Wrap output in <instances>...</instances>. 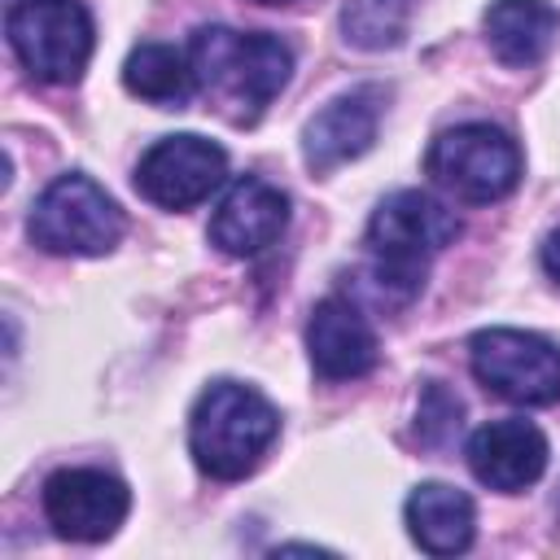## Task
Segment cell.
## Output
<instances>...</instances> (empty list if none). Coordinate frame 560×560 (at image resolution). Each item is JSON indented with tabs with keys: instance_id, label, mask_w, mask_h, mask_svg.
<instances>
[{
	"instance_id": "14",
	"label": "cell",
	"mask_w": 560,
	"mask_h": 560,
	"mask_svg": "<svg viewBox=\"0 0 560 560\" xmlns=\"http://www.w3.org/2000/svg\"><path fill=\"white\" fill-rule=\"evenodd\" d=\"M407 534L420 551L429 556H459L468 551L472 534H477V508L464 490L446 486V481H424L407 494Z\"/></svg>"
},
{
	"instance_id": "19",
	"label": "cell",
	"mask_w": 560,
	"mask_h": 560,
	"mask_svg": "<svg viewBox=\"0 0 560 560\" xmlns=\"http://www.w3.org/2000/svg\"><path fill=\"white\" fill-rule=\"evenodd\" d=\"M542 267H547V276L560 284V232H551V236L542 241Z\"/></svg>"
},
{
	"instance_id": "3",
	"label": "cell",
	"mask_w": 560,
	"mask_h": 560,
	"mask_svg": "<svg viewBox=\"0 0 560 560\" xmlns=\"http://www.w3.org/2000/svg\"><path fill=\"white\" fill-rule=\"evenodd\" d=\"M280 433L276 407L241 381H214L201 389L192 416H188V451L201 472L214 481H236L258 468L267 446Z\"/></svg>"
},
{
	"instance_id": "21",
	"label": "cell",
	"mask_w": 560,
	"mask_h": 560,
	"mask_svg": "<svg viewBox=\"0 0 560 560\" xmlns=\"http://www.w3.org/2000/svg\"><path fill=\"white\" fill-rule=\"evenodd\" d=\"M13 4H18V0H13Z\"/></svg>"
},
{
	"instance_id": "5",
	"label": "cell",
	"mask_w": 560,
	"mask_h": 560,
	"mask_svg": "<svg viewBox=\"0 0 560 560\" xmlns=\"http://www.w3.org/2000/svg\"><path fill=\"white\" fill-rule=\"evenodd\" d=\"M31 241L48 254H109L122 241V210L118 201L92 184L88 175H57L31 206Z\"/></svg>"
},
{
	"instance_id": "11",
	"label": "cell",
	"mask_w": 560,
	"mask_h": 560,
	"mask_svg": "<svg viewBox=\"0 0 560 560\" xmlns=\"http://www.w3.org/2000/svg\"><path fill=\"white\" fill-rule=\"evenodd\" d=\"M381 105L385 92L381 88H350L341 96H332L302 131V158L311 171H337L341 162H354L359 153L372 149L376 127H381Z\"/></svg>"
},
{
	"instance_id": "1",
	"label": "cell",
	"mask_w": 560,
	"mask_h": 560,
	"mask_svg": "<svg viewBox=\"0 0 560 560\" xmlns=\"http://www.w3.org/2000/svg\"><path fill=\"white\" fill-rule=\"evenodd\" d=\"M188 61L197 92L236 127L258 122V114L280 96L293 74V52L284 39L267 31H236V26H201L188 39Z\"/></svg>"
},
{
	"instance_id": "2",
	"label": "cell",
	"mask_w": 560,
	"mask_h": 560,
	"mask_svg": "<svg viewBox=\"0 0 560 560\" xmlns=\"http://www.w3.org/2000/svg\"><path fill=\"white\" fill-rule=\"evenodd\" d=\"M459 236V214L420 188L389 192L368 219V280L381 302L402 306L424 289L429 258Z\"/></svg>"
},
{
	"instance_id": "7",
	"label": "cell",
	"mask_w": 560,
	"mask_h": 560,
	"mask_svg": "<svg viewBox=\"0 0 560 560\" xmlns=\"http://www.w3.org/2000/svg\"><path fill=\"white\" fill-rule=\"evenodd\" d=\"M472 376L503 402L547 407L560 398V350L525 328H481L468 341Z\"/></svg>"
},
{
	"instance_id": "10",
	"label": "cell",
	"mask_w": 560,
	"mask_h": 560,
	"mask_svg": "<svg viewBox=\"0 0 560 560\" xmlns=\"http://www.w3.org/2000/svg\"><path fill=\"white\" fill-rule=\"evenodd\" d=\"M284 228H289V197L258 175H241L210 214V245H219L232 258H249L276 245Z\"/></svg>"
},
{
	"instance_id": "17",
	"label": "cell",
	"mask_w": 560,
	"mask_h": 560,
	"mask_svg": "<svg viewBox=\"0 0 560 560\" xmlns=\"http://www.w3.org/2000/svg\"><path fill=\"white\" fill-rule=\"evenodd\" d=\"M416 0H346L341 9V31L354 48L363 52H385L398 48L407 26H411Z\"/></svg>"
},
{
	"instance_id": "6",
	"label": "cell",
	"mask_w": 560,
	"mask_h": 560,
	"mask_svg": "<svg viewBox=\"0 0 560 560\" xmlns=\"http://www.w3.org/2000/svg\"><path fill=\"white\" fill-rule=\"evenodd\" d=\"M13 57L39 83H74L92 57V13L79 0H18L4 13Z\"/></svg>"
},
{
	"instance_id": "15",
	"label": "cell",
	"mask_w": 560,
	"mask_h": 560,
	"mask_svg": "<svg viewBox=\"0 0 560 560\" xmlns=\"http://www.w3.org/2000/svg\"><path fill=\"white\" fill-rule=\"evenodd\" d=\"M486 26V44L490 52L512 66V70H525L534 61L547 57V48L556 44L560 35V13L547 4V0H494L481 18Z\"/></svg>"
},
{
	"instance_id": "8",
	"label": "cell",
	"mask_w": 560,
	"mask_h": 560,
	"mask_svg": "<svg viewBox=\"0 0 560 560\" xmlns=\"http://www.w3.org/2000/svg\"><path fill=\"white\" fill-rule=\"evenodd\" d=\"M223 175H228V153L197 131H179V136L153 140L140 153L136 188L144 201L162 210H188L206 201L223 184Z\"/></svg>"
},
{
	"instance_id": "20",
	"label": "cell",
	"mask_w": 560,
	"mask_h": 560,
	"mask_svg": "<svg viewBox=\"0 0 560 560\" xmlns=\"http://www.w3.org/2000/svg\"><path fill=\"white\" fill-rule=\"evenodd\" d=\"M258 4H293V0H258Z\"/></svg>"
},
{
	"instance_id": "16",
	"label": "cell",
	"mask_w": 560,
	"mask_h": 560,
	"mask_svg": "<svg viewBox=\"0 0 560 560\" xmlns=\"http://www.w3.org/2000/svg\"><path fill=\"white\" fill-rule=\"evenodd\" d=\"M122 83L131 96L153 101V105H175V109L188 105V96L197 92L188 52L171 44H136L122 61Z\"/></svg>"
},
{
	"instance_id": "12",
	"label": "cell",
	"mask_w": 560,
	"mask_h": 560,
	"mask_svg": "<svg viewBox=\"0 0 560 560\" xmlns=\"http://www.w3.org/2000/svg\"><path fill=\"white\" fill-rule=\"evenodd\" d=\"M306 354L311 368L328 381H354L376 368V332L368 315L350 298H319L306 319Z\"/></svg>"
},
{
	"instance_id": "18",
	"label": "cell",
	"mask_w": 560,
	"mask_h": 560,
	"mask_svg": "<svg viewBox=\"0 0 560 560\" xmlns=\"http://www.w3.org/2000/svg\"><path fill=\"white\" fill-rule=\"evenodd\" d=\"M459 416H464V402L442 381H429L420 389V407H416V438L424 446H446L459 429Z\"/></svg>"
},
{
	"instance_id": "9",
	"label": "cell",
	"mask_w": 560,
	"mask_h": 560,
	"mask_svg": "<svg viewBox=\"0 0 560 560\" xmlns=\"http://www.w3.org/2000/svg\"><path fill=\"white\" fill-rule=\"evenodd\" d=\"M131 508L127 486L101 468H61L44 481V516L70 542L109 538Z\"/></svg>"
},
{
	"instance_id": "4",
	"label": "cell",
	"mask_w": 560,
	"mask_h": 560,
	"mask_svg": "<svg viewBox=\"0 0 560 560\" xmlns=\"http://www.w3.org/2000/svg\"><path fill=\"white\" fill-rule=\"evenodd\" d=\"M429 179L468 206H490L508 197L521 179V149L503 127L459 122L446 127L424 153Z\"/></svg>"
},
{
	"instance_id": "13",
	"label": "cell",
	"mask_w": 560,
	"mask_h": 560,
	"mask_svg": "<svg viewBox=\"0 0 560 560\" xmlns=\"http://www.w3.org/2000/svg\"><path fill=\"white\" fill-rule=\"evenodd\" d=\"M468 468L499 494H521L547 468V438L529 420H490L468 438Z\"/></svg>"
}]
</instances>
